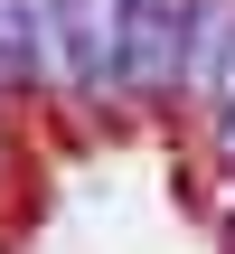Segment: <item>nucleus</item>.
<instances>
[{"label": "nucleus", "instance_id": "obj_1", "mask_svg": "<svg viewBox=\"0 0 235 254\" xmlns=\"http://www.w3.org/2000/svg\"><path fill=\"white\" fill-rule=\"evenodd\" d=\"M75 66H85V113H132V0H66Z\"/></svg>", "mask_w": 235, "mask_h": 254}, {"label": "nucleus", "instance_id": "obj_2", "mask_svg": "<svg viewBox=\"0 0 235 254\" xmlns=\"http://www.w3.org/2000/svg\"><path fill=\"white\" fill-rule=\"evenodd\" d=\"M188 19H198V0H132V113H179Z\"/></svg>", "mask_w": 235, "mask_h": 254}, {"label": "nucleus", "instance_id": "obj_3", "mask_svg": "<svg viewBox=\"0 0 235 254\" xmlns=\"http://www.w3.org/2000/svg\"><path fill=\"white\" fill-rule=\"evenodd\" d=\"M235 57V0H198L188 19V57H179V113H207V85Z\"/></svg>", "mask_w": 235, "mask_h": 254}, {"label": "nucleus", "instance_id": "obj_4", "mask_svg": "<svg viewBox=\"0 0 235 254\" xmlns=\"http://www.w3.org/2000/svg\"><path fill=\"white\" fill-rule=\"evenodd\" d=\"M0 57L28 75V0H0Z\"/></svg>", "mask_w": 235, "mask_h": 254}, {"label": "nucleus", "instance_id": "obj_5", "mask_svg": "<svg viewBox=\"0 0 235 254\" xmlns=\"http://www.w3.org/2000/svg\"><path fill=\"white\" fill-rule=\"evenodd\" d=\"M19 170V132H9V104H0V179Z\"/></svg>", "mask_w": 235, "mask_h": 254}, {"label": "nucleus", "instance_id": "obj_6", "mask_svg": "<svg viewBox=\"0 0 235 254\" xmlns=\"http://www.w3.org/2000/svg\"><path fill=\"white\" fill-rule=\"evenodd\" d=\"M19 94H28V75H19V66L0 57V104H19Z\"/></svg>", "mask_w": 235, "mask_h": 254}]
</instances>
